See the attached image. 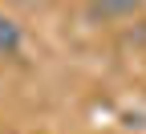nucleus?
<instances>
[{"mask_svg":"<svg viewBox=\"0 0 146 134\" xmlns=\"http://www.w3.org/2000/svg\"><path fill=\"white\" fill-rule=\"evenodd\" d=\"M21 41H25V37H21V25H16L12 16L0 12V57H16V53H21Z\"/></svg>","mask_w":146,"mask_h":134,"instance_id":"obj_1","label":"nucleus"}]
</instances>
